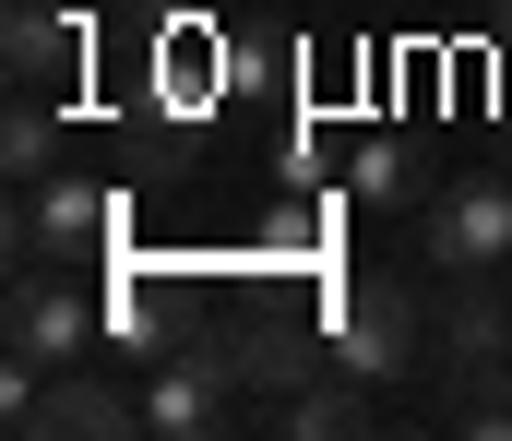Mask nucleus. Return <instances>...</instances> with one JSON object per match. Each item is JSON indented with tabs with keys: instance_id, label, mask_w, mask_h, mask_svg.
Masks as SVG:
<instances>
[{
	"instance_id": "f257e3e1",
	"label": "nucleus",
	"mask_w": 512,
	"mask_h": 441,
	"mask_svg": "<svg viewBox=\"0 0 512 441\" xmlns=\"http://www.w3.org/2000/svg\"><path fill=\"white\" fill-rule=\"evenodd\" d=\"M120 251V191H96V179H24V203H12V263L24 275H84V263H108Z\"/></svg>"
},
{
	"instance_id": "f03ea898",
	"label": "nucleus",
	"mask_w": 512,
	"mask_h": 441,
	"mask_svg": "<svg viewBox=\"0 0 512 441\" xmlns=\"http://www.w3.org/2000/svg\"><path fill=\"white\" fill-rule=\"evenodd\" d=\"M179 358H203L227 394H251L262 418L298 394V382H322V358H310V334L298 322H274V310H227V322H191L179 334Z\"/></svg>"
},
{
	"instance_id": "7ed1b4c3",
	"label": "nucleus",
	"mask_w": 512,
	"mask_h": 441,
	"mask_svg": "<svg viewBox=\"0 0 512 441\" xmlns=\"http://www.w3.org/2000/svg\"><path fill=\"white\" fill-rule=\"evenodd\" d=\"M417 263H441V287L453 275H512V179H453V191H429L417 203Z\"/></svg>"
},
{
	"instance_id": "20e7f679",
	"label": "nucleus",
	"mask_w": 512,
	"mask_h": 441,
	"mask_svg": "<svg viewBox=\"0 0 512 441\" xmlns=\"http://www.w3.org/2000/svg\"><path fill=\"white\" fill-rule=\"evenodd\" d=\"M417 358H429V334H417V298L393 287V275H358V287L334 298V370L393 382V370H417Z\"/></svg>"
},
{
	"instance_id": "39448f33",
	"label": "nucleus",
	"mask_w": 512,
	"mask_h": 441,
	"mask_svg": "<svg viewBox=\"0 0 512 441\" xmlns=\"http://www.w3.org/2000/svg\"><path fill=\"white\" fill-rule=\"evenodd\" d=\"M108 334V310L72 287V275H12V358L24 370H84Z\"/></svg>"
},
{
	"instance_id": "423d86ee",
	"label": "nucleus",
	"mask_w": 512,
	"mask_h": 441,
	"mask_svg": "<svg viewBox=\"0 0 512 441\" xmlns=\"http://www.w3.org/2000/svg\"><path fill=\"white\" fill-rule=\"evenodd\" d=\"M24 430H48V441H120V430H143V394H120L108 370H48L36 406H24Z\"/></svg>"
},
{
	"instance_id": "0eeeda50",
	"label": "nucleus",
	"mask_w": 512,
	"mask_h": 441,
	"mask_svg": "<svg viewBox=\"0 0 512 441\" xmlns=\"http://www.w3.org/2000/svg\"><path fill=\"white\" fill-rule=\"evenodd\" d=\"M0 72H12V96H60L84 72V24L48 12V0H12L0 12Z\"/></svg>"
},
{
	"instance_id": "6e6552de",
	"label": "nucleus",
	"mask_w": 512,
	"mask_h": 441,
	"mask_svg": "<svg viewBox=\"0 0 512 441\" xmlns=\"http://www.w3.org/2000/svg\"><path fill=\"white\" fill-rule=\"evenodd\" d=\"M239 418H251V394H227L203 358H167L155 394H143V430H167V441H215V430H239Z\"/></svg>"
},
{
	"instance_id": "1a4fd4ad",
	"label": "nucleus",
	"mask_w": 512,
	"mask_h": 441,
	"mask_svg": "<svg viewBox=\"0 0 512 441\" xmlns=\"http://www.w3.org/2000/svg\"><path fill=\"white\" fill-rule=\"evenodd\" d=\"M453 382H477V370H501L512 358V310L489 298V275H453V298H441V346H429Z\"/></svg>"
},
{
	"instance_id": "9d476101",
	"label": "nucleus",
	"mask_w": 512,
	"mask_h": 441,
	"mask_svg": "<svg viewBox=\"0 0 512 441\" xmlns=\"http://www.w3.org/2000/svg\"><path fill=\"white\" fill-rule=\"evenodd\" d=\"M274 430H298V441H346V430H370V394H358V370H346V382H298V394L274 406Z\"/></svg>"
},
{
	"instance_id": "9b49d317",
	"label": "nucleus",
	"mask_w": 512,
	"mask_h": 441,
	"mask_svg": "<svg viewBox=\"0 0 512 441\" xmlns=\"http://www.w3.org/2000/svg\"><path fill=\"white\" fill-rule=\"evenodd\" d=\"M0 167H12V179H48V167H60V132H48V96H12V120H0Z\"/></svg>"
},
{
	"instance_id": "f8f14e48",
	"label": "nucleus",
	"mask_w": 512,
	"mask_h": 441,
	"mask_svg": "<svg viewBox=\"0 0 512 441\" xmlns=\"http://www.w3.org/2000/svg\"><path fill=\"white\" fill-rule=\"evenodd\" d=\"M346 191H358V203H417V167H405V144H393V132H370V144L346 155Z\"/></svg>"
},
{
	"instance_id": "ddd939ff",
	"label": "nucleus",
	"mask_w": 512,
	"mask_h": 441,
	"mask_svg": "<svg viewBox=\"0 0 512 441\" xmlns=\"http://www.w3.org/2000/svg\"><path fill=\"white\" fill-rule=\"evenodd\" d=\"M322 227H334V215H322V191H286V203L262 215V263H310V251H322Z\"/></svg>"
},
{
	"instance_id": "4468645a",
	"label": "nucleus",
	"mask_w": 512,
	"mask_h": 441,
	"mask_svg": "<svg viewBox=\"0 0 512 441\" xmlns=\"http://www.w3.org/2000/svg\"><path fill=\"white\" fill-rule=\"evenodd\" d=\"M489 12H501V36H512V0H489Z\"/></svg>"
}]
</instances>
